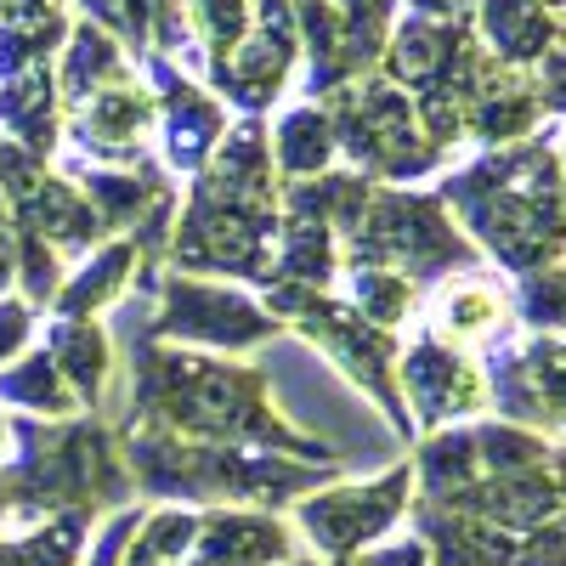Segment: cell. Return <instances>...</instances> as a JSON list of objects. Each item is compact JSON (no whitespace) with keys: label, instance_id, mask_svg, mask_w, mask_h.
Returning a JSON list of instances; mask_svg holds the SVG:
<instances>
[{"label":"cell","instance_id":"obj_29","mask_svg":"<svg viewBox=\"0 0 566 566\" xmlns=\"http://www.w3.org/2000/svg\"><path fill=\"white\" fill-rule=\"evenodd\" d=\"M40 340V312L12 290V295H0V368L18 363L29 346Z\"/></svg>","mask_w":566,"mask_h":566},{"label":"cell","instance_id":"obj_8","mask_svg":"<svg viewBox=\"0 0 566 566\" xmlns=\"http://www.w3.org/2000/svg\"><path fill=\"white\" fill-rule=\"evenodd\" d=\"M323 108H328V125H335L340 165L368 176L374 187H419L448 170V159L424 142L408 91H397L380 74L340 85L335 97H323Z\"/></svg>","mask_w":566,"mask_h":566},{"label":"cell","instance_id":"obj_34","mask_svg":"<svg viewBox=\"0 0 566 566\" xmlns=\"http://www.w3.org/2000/svg\"><path fill=\"white\" fill-rule=\"evenodd\" d=\"M0 453H7V413H0Z\"/></svg>","mask_w":566,"mask_h":566},{"label":"cell","instance_id":"obj_14","mask_svg":"<svg viewBox=\"0 0 566 566\" xmlns=\"http://www.w3.org/2000/svg\"><path fill=\"white\" fill-rule=\"evenodd\" d=\"M69 159L85 165H148L154 159V91L142 74H125L103 91H91L80 108L63 114V148Z\"/></svg>","mask_w":566,"mask_h":566},{"label":"cell","instance_id":"obj_18","mask_svg":"<svg viewBox=\"0 0 566 566\" xmlns=\"http://www.w3.org/2000/svg\"><path fill=\"white\" fill-rule=\"evenodd\" d=\"M544 130V103L533 69H504L493 63L476 85V97L464 108V154L476 148H510V142H527Z\"/></svg>","mask_w":566,"mask_h":566},{"label":"cell","instance_id":"obj_15","mask_svg":"<svg viewBox=\"0 0 566 566\" xmlns=\"http://www.w3.org/2000/svg\"><path fill=\"white\" fill-rule=\"evenodd\" d=\"M419 328H431L437 340L470 352V357H488L493 346H504L515 328V301H510V277L493 272V266H470V272H453L442 283L419 295V312H413Z\"/></svg>","mask_w":566,"mask_h":566},{"label":"cell","instance_id":"obj_13","mask_svg":"<svg viewBox=\"0 0 566 566\" xmlns=\"http://www.w3.org/2000/svg\"><path fill=\"white\" fill-rule=\"evenodd\" d=\"M136 74H142V85L154 91V159L165 165V176L176 187L193 181L210 165V154L221 148L227 125H232L227 103L216 97L210 85H199L193 74H181L170 57H159V52H142Z\"/></svg>","mask_w":566,"mask_h":566},{"label":"cell","instance_id":"obj_24","mask_svg":"<svg viewBox=\"0 0 566 566\" xmlns=\"http://www.w3.org/2000/svg\"><path fill=\"white\" fill-rule=\"evenodd\" d=\"M125 74H136V57L125 52V45H119L108 29L74 18V29H69V40H63V52H57V63H52V80H57V103H63V114H69V108H80V103L91 97V91H103V85L125 80Z\"/></svg>","mask_w":566,"mask_h":566},{"label":"cell","instance_id":"obj_30","mask_svg":"<svg viewBox=\"0 0 566 566\" xmlns=\"http://www.w3.org/2000/svg\"><path fill=\"white\" fill-rule=\"evenodd\" d=\"M317 566H431V555H424V544H419L408 527H397V533L380 538V544H368V549H357V555H340V560H317Z\"/></svg>","mask_w":566,"mask_h":566},{"label":"cell","instance_id":"obj_25","mask_svg":"<svg viewBox=\"0 0 566 566\" xmlns=\"http://www.w3.org/2000/svg\"><path fill=\"white\" fill-rule=\"evenodd\" d=\"M0 413H18V419H74L80 402L63 386V374L52 368V357L40 352V340L0 368Z\"/></svg>","mask_w":566,"mask_h":566},{"label":"cell","instance_id":"obj_23","mask_svg":"<svg viewBox=\"0 0 566 566\" xmlns=\"http://www.w3.org/2000/svg\"><path fill=\"white\" fill-rule=\"evenodd\" d=\"M0 142L34 154V159H57L63 148V103H57V80L52 63L29 69L18 80H0Z\"/></svg>","mask_w":566,"mask_h":566},{"label":"cell","instance_id":"obj_17","mask_svg":"<svg viewBox=\"0 0 566 566\" xmlns=\"http://www.w3.org/2000/svg\"><path fill=\"white\" fill-rule=\"evenodd\" d=\"M301 549L290 515L277 510H199L193 566H290Z\"/></svg>","mask_w":566,"mask_h":566},{"label":"cell","instance_id":"obj_12","mask_svg":"<svg viewBox=\"0 0 566 566\" xmlns=\"http://www.w3.org/2000/svg\"><path fill=\"white\" fill-rule=\"evenodd\" d=\"M397 391L413 419V442L448 431V424L482 419L488 413V380H482V357H470L448 340H437L431 328L408 323L402 346H397Z\"/></svg>","mask_w":566,"mask_h":566},{"label":"cell","instance_id":"obj_16","mask_svg":"<svg viewBox=\"0 0 566 566\" xmlns=\"http://www.w3.org/2000/svg\"><path fill=\"white\" fill-rule=\"evenodd\" d=\"M40 352L63 374L80 413L108 419L114 380H119V346L108 335V317H40Z\"/></svg>","mask_w":566,"mask_h":566},{"label":"cell","instance_id":"obj_7","mask_svg":"<svg viewBox=\"0 0 566 566\" xmlns=\"http://www.w3.org/2000/svg\"><path fill=\"white\" fill-rule=\"evenodd\" d=\"M340 250H346V266L363 261V266L402 272L419 295L453 272L488 266L476 244L459 232V221L448 216V205L437 199V187H374Z\"/></svg>","mask_w":566,"mask_h":566},{"label":"cell","instance_id":"obj_36","mask_svg":"<svg viewBox=\"0 0 566 566\" xmlns=\"http://www.w3.org/2000/svg\"><path fill=\"white\" fill-rule=\"evenodd\" d=\"M544 7H549V12H566V0H544Z\"/></svg>","mask_w":566,"mask_h":566},{"label":"cell","instance_id":"obj_3","mask_svg":"<svg viewBox=\"0 0 566 566\" xmlns=\"http://www.w3.org/2000/svg\"><path fill=\"white\" fill-rule=\"evenodd\" d=\"M283 227V181L272 170L266 119H232L210 165L187 181L170 227V272L261 290Z\"/></svg>","mask_w":566,"mask_h":566},{"label":"cell","instance_id":"obj_5","mask_svg":"<svg viewBox=\"0 0 566 566\" xmlns=\"http://www.w3.org/2000/svg\"><path fill=\"white\" fill-rule=\"evenodd\" d=\"M125 470L142 504H181V510H290L312 488L346 476V464H301L283 453L227 448V442H187L159 431H119Z\"/></svg>","mask_w":566,"mask_h":566},{"label":"cell","instance_id":"obj_27","mask_svg":"<svg viewBox=\"0 0 566 566\" xmlns=\"http://www.w3.org/2000/svg\"><path fill=\"white\" fill-rule=\"evenodd\" d=\"M357 317H368L374 328H386V335H402V328L413 323V312H419V290L402 277V272H391V266H363V261H352L346 272H340V290H335Z\"/></svg>","mask_w":566,"mask_h":566},{"label":"cell","instance_id":"obj_10","mask_svg":"<svg viewBox=\"0 0 566 566\" xmlns=\"http://www.w3.org/2000/svg\"><path fill=\"white\" fill-rule=\"evenodd\" d=\"M408 504H413V464L402 453L380 476H363V482L335 476V482L312 488L283 515H290V527L312 560H340V555H357L368 544L391 538L408 522Z\"/></svg>","mask_w":566,"mask_h":566},{"label":"cell","instance_id":"obj_35","mask_svg":"<svg viewBox=\"0 0 566 566\" xmlns=\"http://www.w3.org/2000/svg\"><path fill=\"white\" fill-rule=\"evenodd\" d=\"M7 221H12V216H7V199H0V232H7Z\"/></svg>","mask_w":566,"mask_h":566},{"label":"cell","instance_id":"obj_33","mask_svg":"<svg viewBox=\"0 0 566 566\" xmlns=\"http://www.w3.org/2000/svg\"><path fill=\"white\" fill-rule=\"evenodd\" d=\"M0 538H7V493H0Z\"/></svg>","mask_w":566,"mask_h":566},{"label":"cell","instance_id":"obj_19","mask_svg":"<svg viewBox=\"0 0 566 566\" xmlns=\"http://www.w3.org/2000/svg\"><path fill=\"white\" fill-rule=\"evenodd\" d=\"M470 29L504 69H538L544 52L566 40L560 12H549L544 0H470Z\"/></svg>","mask_w":566,"mask_h":566},{"label":"cell","instance_id":"obj_37","mask_svg":"<svg viewBox=\"0 0 566 566\" xmlns=\"http://www.w3.org/2000/svg\"><path fill=\"white\" fill-rule=\"evenodd\" d=\"M560 34H566V12H560Z\"/></svg>","mask_w":566,"mask_h":566},{"label":"cell","instance_id":"obj_22","mask_svg":"<svg viewBox=\"0 0 566 566\" xmlns=\"http://www.w3.org/2000/svg\"><path fill=\"white\" fill-rule=\"evenodd\" d=\"M142 272V255L130 239H103L91 255H80L63 277V290L52 301V312L45 317H108L125 295H130V283Z\"/></svg>","mask_w":566,"mask_h":566},{"label":"cell","instance_id":"obj_4","mask_svg":"<svg viewBox=\"0 0 566 566\" xmlns=\"http://www.w3.org/2000/svg\"><path fill=\"white\" fill-rule=\"evenodd\" d=\"M0 493H7V533H29L52 515H91L136 504L119 431L103 413L74 419H18L7 413V453H0Z\"/></svg>","mask_w":566,"mask_h":566},{"label":"cell","instance_id":"obj_2","mask_svg":"<svg viewBox=\"0 0 566 566\" xmlns=\"http://www.w3.org/2000/svg\"><path fill=\"white\" fill-rule=\"evenodd\" d=\"M431 187L476 255L510 283L566 255V176L549 119L527 142L459 154Z\"/></svg>","mask_w":566,"mask_h":566},{"label":"cell","instance_id":"obj_21","mask_svg":"<svg viewBox=\"0 0 566 566\" xmlns=\"http://www.w3.org/2000/svg\"><path fill=\"white\" fill-rule=\"evenodd\" d=\"M266 148H272L277 181H312V176H323V170L340 165L328 108H323V103H306V97H283V103L266 114Z\"/></svg>","mask_w":566,"mask_h":566},{"label":"cell","instance_id":"obj_28","mask_svg":"<svg viewBox=\"0 0 566 566\" xmlns=\"http://www.w3.org/2000/svg\"><path fill=\"white\" fill-rule=\"evenodd\" d=\"M510 301H515V323H522L527 335H566V255L544 272L515 277Z\"/></svg>","mask_w":566,"mask_h":566},{"label":"cell","instance_id":"obj_26","mask_svg":"<svg viewBox=\"0 0 566 566\" xmlns=\"http://www.w3.org/2000/svg\"><path fill=\"white\" fill-rule=\"evenodd\" d=\"M368 193H374L368 176L335 165V170H323V176H312V181H283V216H312V221H323V227H335L340 244H346L352 227H357V216H363V205H368Z\"/></svg>","mask_w":566,"mask_h":566},{"label":"cell","instance_id":"obj_31","mask_svg":"<svg viewBox=\"0 0 566 566\" xmlns=\"http://www.w3.org/2000/svg\"><path fill=\"white\" fill-rule=\"evenodd\" d=\"M515 566H566V515H555L515 544Z\"/></svg>","mask_w":566,"mask_h":566},{"label":"cell","instance_id":"obj_32","mask_svg":"<svg viewBox=\"0 0 566 566\" xmlns=\"http://www.w3.org/2000/svg\"><path fill=\"white\" fill-rule=\"evenodd\" d=\"M533 85H538L544 119H566V40L555 45V52H544V63L533 69Z\"/></svg>","mask_w":566,"mask_h":566},{"label":"cell","instance_id":"obj_6","mask_svg":"<svg viewBox=\"0 0 566 566\" xmlns=\"http://www.w3.org/2000/svg\"><path fill=\"white\" fill-rule=\"evenodd\" d=\"M114 346L125 340H154L181 352H210V357H255L283 335V323L266 312V301L244 283L193 277L170 266H142L130 295L108 312Z\"/></svg>","mask_w":566,"mask_h":566},{"label":"cell","instance_id":"obj_20","mask_svg":"<svg viewBox=\"0 0 566 566\" xmlns=\"http://www.w3.org/2000/svg\"><path fill=\"white\" fill-rule=\"evenodd\" d=\"M424 555H431V566H515V538L476 522V515L464 510H448V504H408V522H402Z\"/></svg>","mask_w":566,"mask_h":566},{"label":"cell","instance_id":"obj_9","mask_svg":"<svg viewBox=\"0 0 566 566\" xmlns=\"http://www.w3.org/2000/svg\"><path fill=\"white\" fill-rule=\"evenodd\" d=\"M272 317L283 323V335H295L312 352H323L328 368H335L352 391H363L374 408L386 413L391 437L402 448H413V419H408L402 391H397V346H402V335H386V328H374L368 317H357L335 290L283 301V306H272Z\"/></svg>","mask_w":566,"mask_h":566},{"label":"cell","instance_id":"obj_1","mask_svg":"<svg viewBox=\"0 0 566 566\" xmlns=\"http://www.w3.org/2000/svg\"><path fill=\"white\" fill-rule=\"evenodd\" d=\"M108 424L114 431H159L187 442L283 453L301 464H346L340 448L301 431L277 408L272 380L255 357H210V352H181L154 340H125Z\"/></svg>","mask_w":566,"mask_h":566},{"label":"cell","instance_id":"obj_11","mask_svg":"<svg viewBox=\"0 0 566 566\" xmlns=\"http://www.w3.org/2000/svg\"><path fill=\"white\" fill-rule=\"evenodd\" d=\"M488 413L510 419L544 442H566V335L515 328L504 346L482 357Z\"/></svg>","mask_w":566,"mask_h":566}]
</instances>
